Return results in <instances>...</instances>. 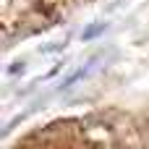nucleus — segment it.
<instances>
[{"mask_svg": "<svg viewBox=\"0 0 149 149\" xmlns=\"http://www.w3.org/2000/svg\"><path fill=\"white\" fill-rule=\"evenodd\" d=\"M16 3H21V0H3V13L5 10H10ZM29 8H37V10H42V13H50L52 8H58L60 3H65V0H24Z\"/></svg>", "mask_w": 149, "mask_h": 149, "instance_id": "1", "label": "nucleus"}]
</instances>
